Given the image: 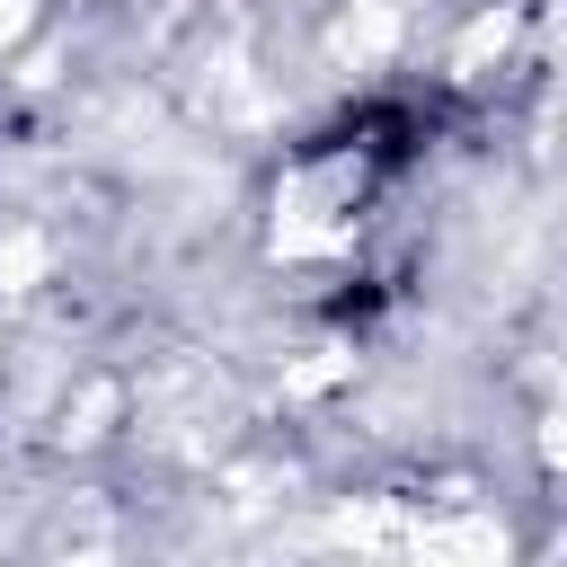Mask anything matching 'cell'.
I'll return each instance as SVG.
<instances>
[{
	"label": "cell",
	"mask_w": 567,
	"mask_h": 567,
	"mask_svg": "<svg viewBox=\"0 0 567 567\" xmlns=\"http://www.w3.org/2000/svg\"><path fill=\"white\" fill-rule=\"evenodd\" d=\"M337 372H346V346H319L310 363H292V372H284V390H292V399H310V390H328Z\"/></svg>",
	"instance_id": "cell-6"
},
{
	"label": "cell",
	"mask_w": 567,
	"mask_h": 567,
	"mask_svg": "<svg viewBox=\"0 0 567 567\" xmlns=\"http://www.w3.org/2000/svg\"><path fill=\"white\" fill-rule=\"evenodd\" d=\"M399 44V0H354V18L337 27V53L346 62H372V53H390Z\"/></svg>",
	"instance_id": "cell-1"
},
{
	"label": "cell",
	"mask_w": 567,
	"mask_h": 567,
	"mask_svg": "<svg viewBox=\"0 0 567 567\" xmlns=\"http://www.w3.org/2000/svg\"><path fill=\"white\" fill-rule=\"evenodd\" d=\"M505 44H514V9H487V18H478L461 44H452V71H478V62H496Z\"/></svg>",
	"instance_id": "cell-3"
},
{
	"label": "cell",
	"mask_w": 567,
	"mask_h": 567,
	"mask_svg": "<svg viewBox=\"0 0 567 567\" xmlns=\"http://www.w3.org/2000/svg\"><path fill=\"white\" fill-rule=\"evenodd\" d=\"M106 416H115V390H89V399H80V416H71V434H80V443H89V434H97V425H106Z\"/></svg>",
	"instance_id": "cell-7"
},
{
	"label": "cell",
	"mask_w": 567,
	"mask_h": 567,
	"mask_svg": "<svg viewBox=\"0 0 567 567\" xmlns=\"http://www.w3.org/2000/svg\"><path fill=\"white\" fill-rule=\"evenodd\" d=\"M416 549H434V558H505V532L496 523H452V532H425Z\"/></svg>",
	"instance_id": "cell-4"
},
{
	"label": "cell",
	"mask_w": 567,
	"mask_h": 567,
	"mask_svg": "<svg viewBox=\"0 0 567 567\" xmlns=\"http://www.w3.org/2000/svg\"><path fill=\"white\" fill-rule=\"evenodd\" d=\"M44 266H53V248L35 230H0V292H35Z\"/></svg>",
	"instance_id": "cell-2"
},
{
	"label": "cell",
	"mask_w": 567,
	"mask_h": 567,
	"mask_svg": "<svg viewBox=\"0 0 567 567\" xmlns=\"http://www.w3.org/2000/svg\"><path fill=\"white\" fill-rule=\"evenodd\" d=\"M337 239H346V230L319 221V213H284V221H275V248H284V257H319V248H337Z\"/></svg>",
	"instance_id": "cell-5"
},
{
	"label": "cell",
	"mask_w": 567,
	"mask_h": 567,
	"mask_svg": "<svg viewBox=\"0 0 567 567\" xmlns=\"http://www.w3.org/2000/svg\"><path fill=\"white\" fill-rule=\"evenodd\" d=\"M27 18H35V0H0V53L27 35Z\"/></svg>",
	"instance_id": "cell-8"
}]
</instances>
